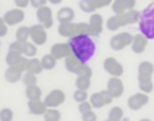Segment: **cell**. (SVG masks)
<instances>
[{"instance_id": "7bdbcfd3", "label": "cell", "mask_w": 154, "mask_h": 121, "mask_svg": "<svg viewBox=\"0 0 154 121\" xmlns=\"http://www.w3.org/2000/svg\"><path fill=\"white\" fill-rule=\"evenodd\" d=\"M13 1H14V5L22 10L30 5V0H13Z\"/></svg>"}, {"instance_id": "7c38bea8", "label": "cell", "mask_w": 154, "mask_h": 121, "mask_svg": "<svg viewBox=\"0 0 154 121\" xmlns=\"http://www.w3.org/2000/svg\"><path fill=\"white\" fill-rule=\"evenodd\" d=\"M106 91L108 94L114 99V98H120L124 93V83L120 77H111L107 81V87Z\"/></svg>"}, {"instance_id": "74e56055", "label": "cell", "mask_w": 154, "mask_h": 121, "mask_svg": "<svg viewBox=\"0 0 154 121\" xmlns=\"http://www.w3.org/2000/svg\"><path fill=\"white\" fill-rule=\"evenodd\" d=\"M91 108H93V106H91L90 102H87V100L78 104V111L81 113V115H82V114H85V113H88V111H90Z\"/></svg>"}, {"instance_id": "2e32d148", "label": "cell", "mask_w": 154, "mask_h": 121, "mask_svg": "<svg viewBox=\"0 0 154 121\" xmlns=\"http://www.w3.org/2000/svg\"><path fill=\"white\" fill-rule=\"evenodd\" d=\"M89 28L94 35H99L103 29V18L100 13H93L89 17Z\"/></svg>"}, {"instance_id": "5bb4252c", "label": "cell", "mask_w": 154, "mask_h": 121, "mask_svg": "<svg viewBox=\"0 0 154 121\" xmlns=\"http://www.w3.org/2000/svg\"><path fill=\"white\" fill-rule=\"evenodd\" d=\"M49 53H51L57 60H58V59H63V58L65 59V58H67L69 56L72 54L71 48H70V46H69L67 42H57V44H54V45L51 47Z\"/></svg>"}, {"instance_id": "4316f807", "label": "cell", "mask_w": 154, "mask_h": 121, "mask_svg": "<svg viewBox=\"0 0 154 121\" xmlns=\"http://www.w3.org/2000/svg\"><path fill=\"white\" fill-rule=\"evenodd\" d=\"M78 6L85 13H95V11L97 10L93 0H79Z\"/></svg>"}, {"instance_id": "d6a6232c", "label": "cell", "mask_w": 154, "mask_h": 121, "mask_svg": "<svg viewBox=\"0 0 154 121\" xmlns=\"http://www.w3.org/2000/svg\"><path fill=\"white\" fill-rule=\"evenodd\" d=\"M13 110L11 108H4L0 110V121H12Z\"/></svg>"}, {"instance_id": "484cf974", "label": "cell", "mask_w": 154, "mask_h": 121, "mask_svg": "<svg viewBox=\"0 0 154 121\" xmlns=\"http://www.w3.org/2000/svg\"><path fill=\"white\" fill-rule=\"evenodd\" d=\"M41 64H42V68H43L45 70H52V69L55 68V65H57V59H55L51 53H48V54L42 56V58H41Z\"/></svg>"}, {"instance_id": "603a6c76", "label": "cell", "mask_w": 154, "mask_h": 121, "mask_svg": "<svg viewBox=\"0 0 154 121\" xmlns=\"http://www.w3.org/2000/svg\"><path fill=\"white\" fill-rule=\"evenodd\" d=\"M42 70H43V68H42V64H41V59L35 58V57H34V58H29L26 71L37 75V74H40Z\"/></svg>"}, {"instance_id": "8fae6325", "label": "cell", "mask_w": 154, "mask_h": 121, "mask_svg": "<svg viewBox=\"0 0 154 121\" xmlns=\"http://www.w3.org/2000/svg\"><path fill=\"white\" fill-rule=\"evenodd\" d=\"M36 18L38 21V24L43 25L46 29L51 28L53 25V12L49 6H42L36 10Z\"/></svg>"}, {"instance_id": "cb8c5ba5", "label": "cell", "mask_w": 154, "mask_h": 121, "mask_svg": "<svg viewBox=\"0 0 154 121\" xmlns=\"http://www.w3.org/2000/svg\"><path fill=\"white\" fill-rule=\"evenodd\" d=\"M30 39V31H29V27L26 25H20L17 31H16V41L18 42H26Z\"/></svg>"}, {"instance_id": "4fadbf2b", "label": "cell", "mask_w": 154, "mask_h": 121, "mask_svg": "<svg viewBox=\"0 0 154 121\" xmlns=\"http://www.w3.org/2000/svg\"><path fill=\"white\" fill-rule=\"evenodd\" d=\"M5 23L7 25H14V24H19L24 21L25 18V13L22 8H11L8 11L5 12V15L2 16Z\"/></svg>"}, {"instance_id": "9a60e30c", "label": "cell", "mask_w": 154, "mask_h": 121, "mask_svg": "<svg viewBox=\"0 0 154 121\" xmlns=\"http://www.w3.org/2000/svg\"><path fill=\"white\" fill-rule=\"evenodd\" d=\"M135 6L136 0H114L112 2V11L114 12V15H122L134 10Z\"/></svg>"}, {"instance_id": "bcb514c9", "label": "cell", "mask_w": 154, "mask_h": 121, "mask_svg": "<svg viewBox=\"0 0 154 121\" xmlns=\"http://www.w3.org/2000/svg\"><path fill=\"white\" fill-rule=\"evenodd\" d=\"M105 121H112V120H108V119H107V120H105Z\"/></svg>"}, {"instance_id": "d6986e66", "label": "cell", "mask_w": 154, "mask_h": 121, "mask_svg": "<svg viewBox=\"0 0 154 121\" xmlns=\"http://www.w3.org/2000/svg\"><path fill=\"white\" fill-rule=\"evenodd\" d=\"M28 109H29V113L31 115H45V113L47 111V106L45 104L43 100L38 99V100H29L28 102Z\"/></svg>"}, {"instance_id": "f35d334b", "label": "cell", "mask_w": 154, "mask_h": 121, "mask_svg": "<svg viewBox=\"0 0 154 121\" xmlns=\"http://www.w3.org/2000/svg\"><path fill=\"white\" fill-rule=\"evenodd\" d=\"M82 121H97V116L93 110H90L85 114H82Z\"/></svg>"}, {"instance_id": "83f0119b", "label": "cell", "mask_w": 154, "mask_h": 121, "mask_svg": "<svg viewBox=\"0 0 154 121\" xmlns=\"http://www.w3.org/2000/svg\"><path fill=\"white\" fill-rule=\"evenodd\" d=\"M23 54L22 53H17V52H10L6 54V64L8 67H17L18 63L20 62Z\"/></svg>"}, {"instance_id": "ee69618b", "label": "cell", "mask_w": 154, "mask_h": 121, "mask_svg": "<svg viewBox=\"0 0 154 121\" xmlns=\"http://www.w3.org/2000/svg\"><path fill=\"white\" fill-rule=\"evenodd\" d=\"M63 0H47V2H51V4H53V5H58V4H60Z\"/></svg>"}, {"instance_id": "ac0fdd59", "label": "cell", "mask_w": 154, "mask_h": 121, "mask_svg": "<svg viewBox=\"0 0 154 121\" xmlns=\"http://www.w3.org/2000/svg\"><path fill=\"white\" fill-rule=\"evenodd\" d=\"M75 18V11L72 7L64 6L58 10L57 12V19L59 23H70Z\"/></svg>"}, {"instance_id": "836d02e7", "label": "cell", "mask_w": 154, "mask_h": 121, "mask_svg": "<svg viewBox=\"0 0 154 121\" xmlns=\"http://www.w3.org/2000/svg\"><path fill=\"white\" fill-rule=\"evenodd\" d=\"M138 87L140 91L146 93V94H150L154 90V83L153 81H147V82H138Z\"/></svg>"}, {"instance_id": "d4e9b609", "label": "cell", "mask_w": 154, "mask_h": 121, "mask_svg": "<svg viewBox=\"0 0 154 121\" xmlns=\"http://www.w3.org/2000/svg\"><path fill=\"white\" fill-rule=\"evenodd\" d=\"M36 53H37V46L35 44H32L31 41H26L23 44V50H22L23 56H25L26 58H34Z\"/></svg>"}, {"instance_id": "7a4b0ae2", "label": "cell", "mask_w": 154, "mask_h": 121, "mask_svg": "<svg viewBox=\"0 0 154 121\" xmlns=\"http://www.w3.org/2000/svg\"><path fill=\"white\" fill-rule=\"evenodd\" d=\"M140 15L141 13L136 10H131V11H128V12L122 13V15H114V16H112L107 19L106 27H107L108 30L116 31L120 27H125V25H129V24L137 23L138 19H140Z\"/></svg>"}, {"instance_id": "d590c367", "label": "cell", "mask_w": 154, "mask_h": 121, "mask_svg": "<svg viewBox=\"0 0 154 121\" xmlns=\"http://www.w3.org/2000/svg\"><path fill=\"white\" fill-rule=\"evenodd\" d=\"M76 75H77V76H89V77H91L93 71H91V68H90L87 63H84V64L79 68V70L77 71Z\"/></svg>"}, {"instance_id": "3957f363", "label": "cell", "mask_w": 154, "mask_h": 121, "mask_svg": "<svg viewBox=\"0 0 154 121\" xmlns=\"http://www.w3.org/2000/svg\"><path fill=\"white\" fill-rule=\"evenodd\" d=\"M58 33L59 35L64 38H69V39L72 36L79 35V34H87V35L93 34L88 23H73V22L60 23L58 27Z\"/></svg>"}, {"instance_id": "8d00e7d4", "label": "cell", "mask_w": 154, "mask_h": 121, "mask_svg": "<svg viewBox=\"0 0 154 121\" xmlns=\"http://www.w3.org/2000/svg\"><path fill=\"white\" fill-rule=\"evenodd\" d=\"M22 50H23V44H22V42H18V41H13V42H11L10 46H8V51H10V52L22 53Z\"/></svg>"}, {"instance_id": "8992f818", "label": "cell", "mask_w": 154, "mask_h": 121, "mask_svg": "<svg viewBox=\"0 0 154 121\" xmlns=\"http://www.w3.org/2000/svg\"><path fill=\"white\" fill-rule=\"evenodd\" d=\"M46 30L47 29L41 24H34V25L29 27L31 42L35 44L36 46L46 44V41H47V31Z\"/></svg>"}, {"instance_id": "7dc6e473", "label": "cell", "mask_w": 154, "mask_h": 121, "mask_svg": "<svg viewBox=\"0 0 154 121\" xmlns=\"http://www.w3.org/2000/svg\"><path fill=\"white\" fill-rule=\"evenodd\" d=\"M0 46H1V42H0Z\"/></svg>"}, {"instance_id": "1f68e13d", "label": "cell", "mask_w": 154, "mask_h": 121, "mask_svg": "<svg viewBox=\"0 0 154 121\" xmlns=\"http://www.w3.org/2000/svg\"><path fill=\"white\" fill-rule=\"evenodd\" d=\"M22 82L25 85V86H31V85H36L37 82V77L35 74L32 73H29V71H25L22 76Z\"/></svg>"}, {"instance_id": "ab89813d", "label": "cell", "mask_w": 154, "mask_h": 121, "mask_svg": "<svg viewBox=\"0 0 154 121\" xmlns=\"http://www.w3.org/2000/svg\"><path fill=\"white\" fill-rule=\"evenodd\" d=\"M96 8H102V7H106L108 5H112V2L114 0H93Z\"/></svg>"}, {"instance_id": "f6af8a7d", "label": "cell", "mask_w": 154, "mask_h": 121, "mask_svg": "<svg viewBox=\"0 0 154 121\" xmlns=\"http://www.w3.org/2000/svg\"><path fill=\"white\" fill-rule=\"evenodd\" d=\"M140 121H152L150 119H147V117H144V119H141Z\"/></svg>"}, {"instance_id": "4dcf8cb0", "label": "cell", "mask_w": 154, "mask_h": 121, "mask_svg": "<svg viewBox=\"0 0 154 121\" xmlns=\"http://www.w3.org/2000/svg\"><path fill=\"white\" fill-rule=\"evenodd\" d=\"M124 116V111L120 106H112L111 110L108 111V120L112 121H122Z\"/></svg>"}, {"instance_id": "f546056e", "label": "cell", "mask_w": 154, "mask_h": 121, "mask_svg": "<svg viewBox=\"0 0 154 121\" xmlns=\"http://www.w3.org/2000/svg\"><path fill=\"white\" fill-rule=\"evenodd\" d=\"M90 79L89 76H77L76 79V88L77 90H82V91H87L90 87Z\"/></svg>"}, {"instance_id": "277c9868", "label": "cell", "mask_w": 154, "mask_h": 121, "mask_svg": "<svg viewBox=\"0 0 154 121\" xmlns=\"http://www.w3.org/2000/svg\"><path fill=\"white\" fill-rule=\"evenodd\" d=\"M132 39H134L132 34H130L128 31H123V33L116 34L111 38L109 46L114 51H120V50H124L125 47L130 46L132 44Z\"/></svg>"}, {"instance_id": "5b68a950", "label": "cell", "mask_w": 154, "mask_h": 121, "mask_svg": "<svg viewBox=\"0 0 154 121\" xmlns=\"http://www.w3.org/2000/svg\"><path fill=\"white\" fill-rule=\"evenodd\" d=\"M103 69L111 75V77H120L124 74V67L114 57H107L103 60Z\"/></svg>"}, {"instance_id": "e575fe53", "label": "cell", "mask_w": 154, "mask_h": 121, "mask_svg": "<svg viewBox=\"0 0 154 121\" xmlns=\"http://www.w3.org/2000/svg\"><path fill=\"white\" fill-rule=\"evenodd\" d=\"M73 99L79 104L82 102H85L88 99V92L87 91H82V90H76L73 92Z\"/></svg>"}, {"instance_id": "7402d4cb", "label": "cell", "mask_w": 154, "mask_h": 121, "mask_svg": "<svg viewBox=\"0 0 154 121\" xmlns=\"http://www.w3.org/2000/svg\"><path fill=\"white\" fill-rule=\"evenodd\" d=\"M25 96L29 100H38L41 99L42 96V91L37 85H31V86H26L25 88Z\"/></svg>"}, {"instance_id": "44dd1931", "label": "cell", "mask_w": 154, "mask_h": 121, "mask_svg": "<svg viewBox=\"0 0 154 121\" xmlns=\"http://www.w3.org/2000/svg\"><path fill=\"white\" fill-rule=\"evenodd\" d=\"M84 63H82L79 59H77L73 54L69 56L67 58H65V68L67 71L70 73H73V74H77V71L79 70V68L83 65Z\"/></svg>"}, {"instance_id": "6da1fadb", "label": "cell", "mask_w": 154, "mask_h": 121, "mask_svg": "<svg viewBox=\"0 0 154 121\" xmlns=\"http://www.w3.org/2000/svg\"><path fill=\"white\" fill-rule=\"evenodd\" d=\"M72 54L79 59L82 63H87L91 57L95 54L96 45L94 40L90 38V35L87 34H79L76 36H72L67 41Z\"/></svg>"}, {"instance_id": "60d3db41", "label": "cell", "mask_w": 154, "mask_h": 121, "mask_svg": "<svg viewBox=\"0 0 154 121\" xmlns=\"http://www.w3.org/2000/svg\"><path fill=\"white\" fill-rule=\"evenodd\" d=\"M7 27H8V25L5 23L4 18L0 17V38L6 36V34H7V31H8V28H7Z\"/></svg>"}, {"instance_id": "52a82bcc", "label": "cell", "mask_w": 154, "mask_h": 121, "mask_svg": "<svg viewBox=\"0 0 154 121\" xmlns=\"http://www.w3.org/2000/svg\"><path fill=\"white\" fill-rule=\"evenodd\" d=\"M43 102H45L47 108H55L57 109L58 106H60L65 102V93L63 92V90L54 88L45 97Z\"/></svg>"}, {"instance_id": "ffe728a7", "label": "cell", "mask_w": 154, "mask_h": 121, "mask_svg": "<svg viewBox=\"0 0 154 121\" xmlns=\"http://www.w3.org/2000/svg\"><path fill=\"white\" fill-rule=\"evenodd\" d=\"M23 74H24V73H23L22 70H19L18 68H16V67H8V68L5 70L4 76H5V80H6L7 82L14 83V82L22 80Z\"/></svg>"}, {"instance_id": "f1b7e54d", "label": "cell", "mask_w": 154, "mask_h": 121, "mask_svg": "<svg viewBox=\"0 0 154 121\" xmlns=\"http://www.w3.org/2000/svg\"><path fill=\"white\" fill-rule=\"evenodd\" d=\"M60 117H61L60 111L55 108H48L43 115L45 121H60Z\"/></svg>"}, {"instance_id": "9c48e42d", "label": "cell", "mask_w": 154, "mask_h": 121, "mask_svg": "<svg viewBox=\"0 0 154 121\" xmlns=\"http://www.w3.org/2000/svg\"><path fill=\"white\" fill-rule=\"evenodd\" d=\"M154 74V65L152 62L149 60H143L140 63L138 68H137V79L138 82H147V81H152Z\"/></svg>"}, {"instance_id": "b9f144b4", "label": "cell", "mask_w": 154, "mask_h": 121, "mask_svg": "<svg viewBox=\"0 0 154 121\" xmlns=\"http://www.w3.org/2000/svg\"><path fill=\"white\" fill-rule=\"evenodd\" d=\"M46 2H47V0H30V5L36 10L42 6H46Z\"/></svg>"}, {"instance_id": "e0dca14e", "label": "cell", "mask_w": 154, "mask_h": 121, "mask_svg": "<svg viewBox=\"0 0 154 121\" xmlns=\"http://www.w3.org/2000/svg\"><path fill=\"white\" fill-rule=\"evenodd\" d=\"M148 45V38L144 36L143 34H136L134 35L132 44H131V50L135 53H142L147 48Z\"/></svg>"}, {"instance_id": "ba28073f", "label": "cell", "mask_w": 154, "mask_h": 121, "mask_svg": "<svg viewBox=\"0 0 154 121\" xmlns=\"http://www.w3.org/2000/svg\"><path fill=\"white\" fill-rule=\"evenodd\" d=\"M113 100V98L108 94V92L105 90V91H99V92H95L90 96L89 98V102L91 104L93 108L95 109H100V108H103L106 105H108Z\"/></svg>"}, {"instance_id": "30bf717a", "label": "cell", "mask_w": 154, "mask_h": 121, "mask_svg": "<svg viewBox=\"0 0 154 121\" xmlns=\"http://www.w3.org/2000/svg\"><path fill=\"white\" fill-rule=\"evenodd\" d=\"M149 102V94H146L143 92H137L128 98V106L130 110H140L144 105H147Z\"/></svg>"}]
</instances>
